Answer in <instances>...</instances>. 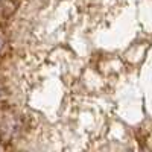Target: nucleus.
Segmentation results:
<instances>
[{"instance_id":"1","label":"nucleus","mask_w":152,"mask_h":152,"mask_svg":"<svg viewBox=\"0 0 152 152\" xmlns=\"http://www.w3.org/2000/svg\"><path fill=\"white\" fill-rule=\"evenodd\" d=\"M0 146L152 152V0H0Z\"/></svg>"}]
</instances>
